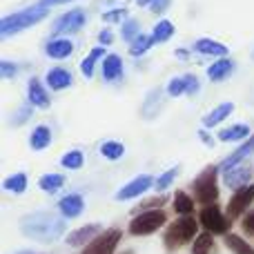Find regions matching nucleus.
Instances as JSON below:
<instances>
[{
  "label": "nucleus",
  "instance_id": "nucleus-1",
  "mask_svg": "<svg viewBox=\"0 0 254 254\" xmlns=\"http://www.w3.org/2000/svg\"><path fill=\"white\" fill-rule=\"evenodd\" d=\"M20 230L25 237L40 243H54L58 237L65 234V219L49 214V212H36L20 221Z\"/></svg>",
  "mask_w": 254,
  "mask_h": 254
},
{
  "label": "nucleus",
  "instance_id": "nucleus-2",
  "mask_svg": "<svg viewBox=\"0 0 254 254\" xmlns=\"http://www.w3.org/2000/svg\"><path fill=\"white\" fill-rule=\"evenodd\" d=\"M49 13L47 7H40V4H34L29 9H22V11L9 13L0 20V38H9L11 34H20V31L34 27L36 22L45 20Z\"/></svg>",
  "mask_w": 254,
  "mask_h": 254
},
{
  "label": "nucleus",
  "instance_id": "nucleus-3",
  "mask_svg": "<svg viewBox=\"0 0 254 254\" xmlns=\"http://www.w3.org/2000/svg\"><path fill=\"white\" fill-rule=\"evenodd\" d=\"M216 174H219V167L210 165L192 181L194 198H196V203H201L203 207L216 205V198H219V183H216Z\"/></svg>",
  "mask_w": 254,
  "mask_h": 254
},
{
  "label": "nucleus",
  "instance_id": "nucleus-4",
  "mask_svg": "<svg viewBox=\"0 0 254 254\" xmlns=\"http://www.w3.org/2000/svg\"><path fill=\"white\" fill-rule=\"evenodd\" d=\"M196 230H198L196 219H192V216H181V219H176L174 223H170L165 237H163V241H165V248L170 252L183 248L185 243H190L192 239L198 237Z\"/></svg>",
  "mask_w": 254,
  "mask_h": 254
},
{
  "label": "nucleus",
  "instance_id": "nucleus-5",
  "mask_svg": "<svg viewBox=\"0 0 254 254\" xmlns=\"http://www.w3.org/2000/svg\"><path fill=\"white\" fill-rule=\"evenodd\" d=\"M167 216L163 210H152V212H140L138 216L129 221V234L134 237H147V234H154L156 230H161L165 225Z\"/></svg>",
  "mask_w": 254,
  "mask_h": 254
},
{
  "label": "nucleus",
  "instance_id": "nucleus-6",
  "mask_svg": "<svg viewBox=\"0 0 254 254\" xmlns=\"http://www.w3.org/2000/svg\"><path fill=\"white\" fill-rule=\"evenodd\" d=\"M198 221H201V225L210 234H228L230 219H228V214H223V210L219 205L203 207L201 214H198Z\"/></svg>",
  "mask_w": 254,
  "mask_h": 254
},
{
  "label": "nucleus",
  "instance_id": "nucleus-7",
  "mask_svg": "<svg viewBox=\"0 0 254 254\" xmlns=\"http://www.w3.org/2000/svg\"><path fill=\"white\" fill-rule=\"evenodd\" d=\"M121 237H123V232L116 228L112 230H105V232H101L96 239H94L89 246H85L83 254H114L116 252V246L121 243Z\"/></svg>",
  "mask_w": 254,
  "mask_h": 254
},
{
  "label": "nucleus",
  "instance_id": "nucleus-8",
  "mask_svg": "<svg viewBox=\"0 0 254 254\" xmlns=\"http://www.w3.org/2000/svg\"><path fill=\"white\" fill-rule=\"evenodd\" d=\"M85 20H87V18H85L83 9H71V11L63 13V16L54 22V29H52L54 38H58L61 34H76V31H80Z\"/></svg>",
  "mask_w": 254,
  "mask_h": 254
},
{
  "label": "nucleus",
  "instance_id": "nucleus-9",
  "mask_svg": "<svg viewBox=\"0 0 254 254\" xmlns=\"http://www.w3.org/2000/svg\"><path fill=\"white\" fill-rule=\"evenodd\" d=\"M201 89V83L194 74H183V76H174L167 83V96L179 98V96H194Z\"/></svg>",
  "mask_w": 254,
  "mask_h": 254
},
{
  "label": "nucleus",
  "instance_id": "nucleus-10",
  "mask_svg": "<svg viewBox=\"0 0 254 254\" xmlns=\"http://www.w3.org/2000/svg\"><path fill=\"white\" fill-rule=\"evenodd\" d=\"M254 201V185H246V188H241V190H237V192L230 196V201H228V219L230 221H234V219H239V216L243 214V212L250 207V203Z\"/></svg>",
  "mask_w": 254,
  "mask_h": 254
},
{
  "label": "nucleus",
  "instance_id": "nucleus-11",
  "mask_svg": "<svg viewBox=\"0 0 254 254\" xmlns=\"http://www.w3.org/2000/svg\"><path fill=\"white\" fill-rule=\"evenodd\" d=\"M152 185H156V181H154L149 174L136 176L134 181H129V183L123 185V188L116 192V201H129V198H136V196H140L143 192H147Z\"/></svg>",
  "mask_w": 254,
  "mask_h": 254
},
{
  "label": "nucleus",
  "instance_id": "nucleus-12",
  "mask_svg": "<svg viewBox=\"0 0 254 254\" xmlns=\"http://www.w3.org/2000/svg\"><path fill=\"white\" fill-rule=\"evenodd\" d=\"M250 179H252V167L250 165L230 167V170H225V174H223V183L228 185V188H234V190L246 188V185L250 183Z\"/></svg>",
  "mask_w": 254,
  "mask_h": 254
},
{
  "label": "nucleus",
  "instance_id": "nucleus-13",
  "mask_svg": "<svg viewBox=\"0 0 254 254\" xmlns=\"http://www.w3.org/2000/svg\"><path fill=\"white\" fill-rule=\"evenodd\" d=\"M45 83H47V87L54 89V92H63V89L74 85V76H71V71L65 69V67H54V69L47 71Z\"/></svg>",
  "mask_w": 254,
  "mask_h": 254
},
{
  "label": "nucleus",
  "instance_id": "nucleus-14",
  "mask_svg": "<svg viewBox=\"0 0 254 254\" xmlns=\"http://www.w3.org/2000/svg\"><path fill=\"white\" fill-rule=\"evenodd\" d=\"M98 234H101V225H98V223H89V225H83V228L74 230V232H71L65 241H67V246H71V248L89 246V243H92Z\"/></svg>",
  "mask_w": 254,
  "mask_h": 254
},
{
  "label": "nucleus",
  "instance_id": "nucleus-15",
  "mask_svg": "<svg viewBox=\"0 0 254 254\" xmlns=\"http://www.w3.org/2000/svg\"><path fill=\"white\" fill-rule=\"evenodd\" d=\"M45 54L54 61H63V58H69L74 54V43L69 38H52L45 45Z\"/></svg>",
  "mask_w": 254,
  "mask_h": 254
},
{
  "label": "nucleus",
  "instance_id": "nucleus-16",
  "mask_svg": "<svg viewBox=\"0 0 254 254\" xmlns=\"http://www.w3.org/2000/svg\"><path fill=\"white\" fill-rule=\"evenodd\" d=\"M27 98H29L31 107H38V110H47L49 107V94L38 78L29 80V85H27Z\"/></svg>",
  "mask_w": 254,
  "mask_h": 254
},
{
  "label": "nucleus",
  "instance_id": "nucleus-17",
  "mask_svg": "<svg viewBox=\"0 0 254 254\" xmlns=\"http://www.w3.org/2000/svg\"><path fill=\"white\" fill-rule=\"evenodd\" d=\"M58 210H61V214L65 216V219H76V216H80L85 210V198L80 196V194H69V196L61 198Z\"/></svg>",
  "mask_w": 254,
  "mask_h": 254
},
{
  "label": "nucleus",
  "instance_id": "nucleus-18",
  "mask_svg": "<svg viewBox=\"0 0 254 254\" xmlns=\"http://www.w3.org/2000/svg\"><path fill=\"white\" fill-rule=\"evenodd\" d=\"M103 78L107 83H119L123 80V61L116 54H110V56L103 58Z\"/></svg>",
  "mask_w": 254,
  "mask_h": 254
},
{
  "label": "nucleus",
  "instance_id": "nucleus-19",
  "mask_svg": "<svg viewBox=\"0 0 254 254\" xmlns=\"http://www.w3.org/2000/svg\"><path fill=\"white\" fill-rule=\"evenodd\" d=\"M250 154H254V136L252 138H248L246 143L241 145V147L237 149V152H232L228 158H223V163H221V170H230V167H237V165H241L243 161H246Z\"/></svg>",
  "mask_w": 254,
  "mask_h": 254
},
{
  "label": "nucleus",
  "instance_id": "nucleus-20",
  "mask_svg": "<svg viewBox=\"0 0 254 254\" xmlns=\"http://www.w3.org/2000/svg\"><path fill=\"white\" fill-rule=\"evenodd\" d=\"M161 105H163V92L161 89H152V92L145 96L143 107H140V114H143L147 121H152V119H156V114L161 112Z\"/></svg>",
  "mask_w": 254,
  "mask_h": 254
},
{
  "label": "nucleus",
  "instance_id": "nucleus-21",
  "mask_svg": "<svg viewBox=\"0 0 254 254\" xmlns=\"http://www.w3.org/2000/svg\"><path fill=\"white\" fill-rule=\"evenodd\" d=\"M232 71H234V61H230V58H219V61H214L207 67V78L219 83V80L228 78Z\"/></svg>",
  "mask_w": 254,
  "mask_h": 254
},
{
  "label": "nucleus",
  "instance_id": "nucleus-22",
  "mask_svg": "<svg viewBox=\"0 0 254 254\" xmlns=\"http://www.w3.org/2000/svg\"><path fill=\"white\" fill-rule=\"evenodd\" d=\"M194 49H196L198 54H203V56H219V58H225V54H228V47H225L223 43H219V40H212V38H201L194 43Z\"/></svg>",
  "mask_w": 254,
  "mask_h": 254
},
{
  "label": "nucleus",
  "instance_id": "nucleus-23",
  "mask_svg": "<svg viewBox=\"0 0 254 254\" xmlns=\"http://www.w3.org/2000/svg\"><path fill=\"white\" fill-rule=\"evenodd\" d=\"M232 112H234V105H232V103H221V105H216L214 110L210 112V114L203 116V127H205V129H210V127L219 125L221 121H225L230 114H232Z\"/></svg>",
  "mask_w": 254,
  "mask_h": 254
},
{
  "label": "nucleus",
  "instance_id": "nucleus-24",
  "mask_svg": "<svg viewBox=\"0 0 254 254\" xmlns=\"http://www.w3.org/2000/svg\"><path fill=\"white\" fill-rule=\"evenodd\" d=\"M52 145V129L47 125H38L29 136V147L34 152H40V149H47Z\"/></svg>",
  "mask_w": 254,
  "mask_h": 254
},
{
  "label": "nucleus",
  "instance_id": "nucleus-25",
  "mask_svg": "<svg viewBox=\"0 0 254 254\" xmlns=\"http://www.w3.org/2000/svg\"><path fill=\"white\" fill-rule=\"evenodd\" d=\"M98 58H105V49H103V45L94 47L92 52H89V56H85L83 63H80V74H83L85 78H92L94 76V65H96Z\"/></svg>",
  "mask_w": 254,
  "mask_h": 254
},
{
  "label": "nucleus",
  "instance_id": "nucleus-26",
  "mask_svg": "<svg viewBox=\"0 0 254 254\" xmlns=\"http://www.w3.org/2000/svg\"><path fill=\"white\" fill-rule=\"evenodd\" d=\"M250 136V127L248 125H232V127H225V129L219 131V138L223 143H237L241 138H248Z\"/></svg>",
  "mask_w": 254,
  "mask_h": 254
},
{
  "label": "nucleus",
  "instance_id": "nucleus-27",
  "mask_svg": "<svg viewBox=\"0 0 254 254\" xmlns=\"http://www.w3.org/2000/svg\"><path fill=\"white\" fill-rule=\"evenodd\" d=\"M98 149H101V156L107 158V161H119L125 154L123 143H119V140H105V143H101Z\"/></svg>",
  "mask_w": 254,
  "mask_h": 254
},
{
  "label": "nucleus",
  "instance_id": "nucleus-28",
  "mask_svg": "<svg viewBox=\"0 0 254 254\" xmlns=\"http://www.w3.org/2000/svg\"><path fill=\"white\" fill-rule=\"evenodd\" d=\"M172 36H174V25H172L170 20H165V18H161V20L154 25V31H152L154 43H167Z\"/></svg>",
  "mask_w": 254,
  "mask_h": 254
},
{
  "label": "nucleus",
  "instance_id": "nucleus-29",
  "mask_svg": "<svg viewBox=\"0 0 254 254\" xmlns=\"http://www.w3.org/2000/svg\"><path fill=\"white\" fill-rule=\"evenodd\" d=\"M225 246H228L234 254H254V248L246 241V239L239 237V234H225Z\"/></svg>",
  "mask_w": 254,
  "mask_h": 254
},
{
  "label": "nucleus",
  "instance_id": "nucleus-30",
  "mask_svg": "<svg viewBox=\"0 0 254 254\" xmlns=\"http://www.w3.org/2000/svg\"><path fill=\"white\" fill-rule=\"evenodd\" d=\"M2 188L7 192H13V194H22L27 190V174L18 172V174H11L2 181Z\"/></svg>",
  "mask_w": 254,
  "mask_h": 254
},
{
  "label": "nucleus",
  "instance_id": "nucleus-31",
  "mask_svg": "<svg viewBox=\"0 0 254 254\" xmlns=\"http://www.w3.org/2000/svg\"><path fill=\"white\" fill-rule=\"evenodd\" d=\"M174 210L181 216H190L194 212V198L185 192H176L174 194Z\"/></svg>",
  "mask_w": 254,
  "mask_h": 254
},
{
  "label": "nucleus",
  "instance_id": "nucleus-32",
  "mask_svg": "<svg viewBox=\"0 0 254 254\" xmlns=\"http://www.w3.org/2000/svg\"><path fill=\"white\" fill-rule=\"evenodd\" d=\"M38 185H40V190H43V192L54 194V192H58V190L65 185V176H63V174H45V176H40Z\"/></svg>",
  "mask_w": 254,
  "mask_h": 254
},
{
  "label": "nucleus",
  "instance_id": "nucleus-33",
  "mask_svg": "<svg viewBox=\"0 0 254 254\" xmlns=\"http://www.w3.org/2000/svg\"><path fill=\"white\" fill-rule=\"evenodd\" d=\"M61 165L65 167V170H80V167L85 165L83 152H80V149H69V152H65L61 158Z\"/></svg>",
  "mask_w": 254,
  "mask_h": 254
},
{
  "label": "nucleus",
  "instance_id": "nucleus-34",
  "mask_svg": "<svg viewBox=\"0 0 254 254\" xmlns=\"http://www.w3.org/2000/svg\"><path fill=\"white\" fill-rule=\"evenodd\" d=\"M212 248H214V239H212L210 232H203L194 239V246H192V254H210Z\"/></svg>",
  "mask_w": 254,
  "mask_h": 254
},
{
  "label": "nucleus",
  "instance_id": "nucleus-35",
  "mask_svg": "<svg viewBox=\"0 0 254 254\" xmlns=\"http://www.w3.org/2000/svg\"><path fill=\"white\" fill-rule=\"evenodd\" d=\"M154 45V38L152 36H147V34H140L136 40H131L129 43V54L131 56H143L145 52H147L149 47Z\"/></svg>",
  "mask_w": 254,
  "mask_h": 254
},
{
  "label": "nucleus",
  "instance_id": "nucleus-36",
  "mask_svg": "<svg viewBox=\"0 0 254 254\" xmlns=\"http://www.w3.org/2000/svg\"><path fill=\"white\" fill-rule=\"evenodd\" d=\"M143 34V31H138V20H134V18H129V20L123 22V29H121V36H123V40H136L138 36Z\"/></svg>",
  "mask_w": 254,
  "mask_h": 254
},
{
  "label": "nucleus",
  "instance_id": "nucleus-37",
  "mask_svg": "<svg viewBox=\"0 0 254 254\" xmlns=\"http://www.w3.org/2000/svg\"><path fill=\"white\" fill-rule=\"evenodd\" d=\"M176 174H179V167H172V170H167L165 174L158 176V179H156V190H158V192H165V190L172 185V181L176 179Z\"/></svg>",
  "mask_w": 254,
  "mask_h": 254
},
{
  "label": "nucleus",
  "instance_id": "nucleus-38",
  "mask_svg": "<svg viewBox=\"0 0 254 254\" xmlns=\"http://www.w3.org/2000/svg\"><path fill=\"white\" fill-rule=\"evenodd\" d=\"M165 205V196H154V198H147V201H143L138 207H136V212H152V210H161V207Z\"/></svg>",
  "mask_w": 254,
  "mask_h": 254
},
{
  "label": "nucleus",
  "instance_id": "nucleus-39",
  "mask_svg": "<svg viewBox=\"0 0 254 254\" xmlns=\"http://www.w3.org/2000/svg\"><path fill=\"white\" fill-rule=\"evenodd\" d=\"M103 20L105 22H119V20H127V9L119 7V9H112V11L103 13Z\"/></svg>",
  "mask_w": 254,
  "mask_h": 254
},
{
  "label": "nucleus",
  "instance_id": "nucleus-40",
  "mask_svg": "<svg viewBox=\"0 0 254 254\" xmlns=\"http://www.w3.org/2000/svg\"><path fill=\"white\" fill-rule=\"evenodd\" d=\"M16 74H18V65H13V63H9V61H2V63H0V76H2L4 80L13 78Z\"/></svg>",
  "mask_w": 254,
  "mask_h": 254
},
{
  "label": "nucleus",
  "instance_id": "nucleus-41",
  "mask_svg": "<svg viewBox=\"0 0 254 254\" xmlns=\"http://www.w3.org/2000/svg\"><path fill=\"white\" fill-rule=\"evenodd\" d=\"M241 225H243V232H248V234H254V210H250V212H248L246 216H243Z\"/></svg>",
  "mask_w": 254,
  "mask_h": 254
},
{
  "label": "nucleus",
  "instance_id": "nucleus-42",
  "mask_svg": "<svg viewBox=\"0 0 254 254\" xmlns=\"http://www.w3.org/2000/svg\"><path fill=\"white\" fill-rule=\"evenodd\" d=\"M170 2H172V0H154L152 7H149V11H152V13H163L167 7H170Z\"/></svg>",
  "mask_w": 254,
  "mask_h": 254
},
{
  "label": "nucleus",
  "instance_id": "nucleus-43",
  "mask_svg": "<svg viewBox=\"0 0 254 254\" xmlns=\"http://www.w3.org/2000/svg\"><path fill=\"white\" fill-rule=\"evenodd\" d=\"M29 116H31V110H29V107H22V110L18 112L16 116H13V121H11V123H13V125H22L27 119H29Z\"/></svg>",
  "mask_w": 254,
  "mask_h": 254
},
{
  "label": "nucleus",
  "instance_id": "nucleus-44",
  "mask_svg": "<svg viewBox=\"0 0 254 254\" xmlns=\"http://www.w3.org/2000/svg\"><path fill=\"white\" fill-rule=\"evenodd\" d=\"M65 2H71V0H38L40 7H56V4H65Z\"/></svg>",
  "mask_w": 254,
  "mask_h": 254
},
{
  "label": "nucleus",
  "instance_id": "nucleus-45",
  "mask_svg": "<svg viewBox=\"0 0 254 254\" xmlns=\"http://www.w3.org/2000/svg\"><path fill=\"white\" fill-rule=\"evenodd\" d=\"M98 40H101V45H110L112 40H114V34H112L110 29H105V31H101V36H98Z\"/></svg>",
  "mask_w": 254,
  "mask_h": 254
},
{
  "label": "nucleus",
  "instance_id": "nucleus-46",
  "mask_svg": "<svg viewBox=\"0 0 254 254\" xmlns=\"http://www.w3.org/2000/svg\"><path fill=\"white\" fill-rule=\"evenodd\" d=\"M136 2H138V7H152V2H154V0H136Z\"/></svg>",
  "mask_w": 254,
  "mask_h": 254
},
{
  "label": "nucleus",
  "instance_id": "nucleus-47",
  "mask_svg": "<svg viewBox=\"0 0 254 254\" xmlns=\"http://www.w3.org/2000/svg\"><path fill=\"white\" fill-rule=\"evenodd\" d=\"M123 254H134V250H125Z\"/></svg>",
  "mask_w": 254,
  "mask_h": 254
}]
</instances>
